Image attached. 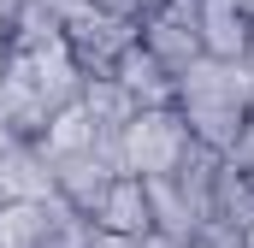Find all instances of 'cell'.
I'll return each mask as SVG.
<instances>
[{
    "label": "cell",
    "mask_w": 254,
    "mask_h": 248,
    "mask_svg": "<svg viewBox=\"0 0 254 248\" xmlns=\"http://www.w3.org/2000/svg\"><path fill=\"white\" fill-rule=\"evenodd\" d=\"M178 119L190 124V142L231 160L243 124H249V107H254V83L243 77V65H225V60H201L178 77Z\"/></svg>",
    "instance_id": "6da1fadb"
},
{
    "label": "cell",
    "mask_w": 254,
    "mask_h": 248,
    "mask_svg": "<svg viewBox=\"0 0 254 248\" xmlns=\"http://www.w3.org/2000/svg\"><path fill=\"white\" fill-rule=\"evenodd\" d=\"M190 124L178 119V107H142L136 119L119 130V172L130 178H172L190 154Z\"/></svg>",
    "instance_id": "7a4b0ae2"
},
{
    "label": "cell",
    "mask_w": 254,
    "mask_h": 248,
    "mask_svg": "<svg viewBox=\"0 0 254 248\" xmlns=\"http://www.w3.org/2000/svg\"><path fill=\"white\" fill-rule=\"evenodd\" d=\"M195 18H201V0H160V6L142 18V48L166 65L172 77H184V71L201 60V30H195Z\"/></svg>",
    "instance_id": "3957f363"
},
{
    "label": "cell",
    "mask_w": 254,
    "mask_h": 248,
    "mask_svg": "<svg viewBox=\"0 0 254 248\" xmlns=\"http://www.w3.org/2000/svg\"><path fill=\"white\" fill-rule=\"evenodd\" d=\"M142 42V24H130L119 12H107V6H95L89 18H77L71 30H65V48H71V60L83 65V77H107L125 48Z\"/></svg>",
    "instance_id": "277c9868"
},
{
    "label": "cell",
    "mask_w": 254,
    "mask_h": 248,
    "mask_svg": "<svg viewBox=\"0 0 254 248\" xmlns=\"http://www.w3.org/2000/svg\"><path fill=\"white\" fill-rule=\"evenodd\" d=\"M119 178V136H101L89 154H65L54 160V195L65 207H77L83 219L95 213V201L107 195V184Z\"/></svg>",
    "instance_id": "5b68a950"
},
{
    "label": "cell",
    "mask_w": 254,
    "mask_h": 248,
    "mask_svg": "<svg viewBox=\"0 0 254 248\" xmlns=\"http://www.w3.org/2000/svg\"><path fill=\"white\" fill-rule=\"evenodd\" d=\"M48 119H54V107L36 95V83H30L24 60L6 54V65H0V130H6L12 142H42Z\"/></svg>",
    "instance_id": "8992f818"
},
{
    "label": "cell",
    "mask_w": 254,
    "mask_h": 248,
    "mask_svg": "<svg viewBox=\"0 0 254 248\" xmlns=\"http://www.w3.org/2000/svg\"><path fill=\"white\" fill-rule=\"evenodd\" d=\"M89 225H95V231H107V237L142 243V237L154 231V219H148V184H142V178H130V172H119V178L107 184V195L95 201Z\"/></svg>",
    "instance_id": "52a82bcc"
},
{
    "label": "cell",
    "mask_w": 254,
    "mask_h": 248,
    "mask_svg": "<svg viewBox=\"0 0 254 248\" xmlns=\"http://www.w3.org/2000/svg\"><path fill=\"white\" fill-rule=\"evenodd\" d=\"M107 77L125 89L136 107H172V101H178V77L154 60L142 42H136V48H125V54H119V65H113Z\"/></svg>",
    "instance_id": "ba28073f"
},
{
    "label": "cell",
    "mask_w": 254,
    "mask_h": 248,
    "mask_svg": "<svg viewBox=\"0 0 254 248\" xmlns=\"http://www.w3.org/2000/svg\"><path fill=\"white\" fill-rule=\"evenodd\" d=\"M24 60V71H30V83H36V95L60 113V107H71L77 95H83V65L71 60V48L65 42H54V48H42V54H18Z\"/></svg>",
    "instance_id": "9c48e42d"
},
{
    "label": "cell",
    "mask_w": 254,
    "mask_h": 248,
    "mask_svg": "<svg viewBox=\"0 0 254 248\" xmlns=\"http://www.w3.org/2000/svg\"><path fill=\"white\" fill-rule=\"evenodd\" d=\"M0 195L6 201H54V160L36 142H12L0 160Z\"/></svg>",
    "instance_id": "30bf717a"
},
{
    "label": "cell",
    "mask_w": 254,
    "mask_h": 248,
    "mask_svg": "<svg viewBox=\"0 0 254 248\" xmlns=\"http://www.w3.org/2000/svg\"><path fill=\"white\" fill-rule=\"evenodd\" d=\"M195 30H201V54H207V60L237 65V60H243V42H249L254 24H249V12H243L237 0H201Z\"/></svg>",
    "instance_id": "8fae6325"
},
{
    "label": "cell",
    "mask_w": 254,
    "mask_h": 248,
    "mask_svg": "<svg viewBox=\"0 0 254 248\" xmlns=\"http://www.w3.org/2000/svg\"><path fill=\"white\" fill-rule=\"evenodd\" d=\"M148 219H154V237H172V243L184 248L201 237V213H195V201L178 189V178H148Z\"/></svg>",
    "instance_id": "7c38bea8"
},
{
    "label": "cell",
    "mask_w": 254,
    "mask_h": 248,
    "mask_svg": "<svg viewBox=\"0 0 254 248\" xmlns=\"http://www.w3.org/2000/svg\"><path fill=\"white\" fill-rule=\"evenodd\" d=\"M65 42V24L42 6V0H12V24H6V54H42Z\"/></svg>",
    "instance_id": "4fadbf2b"
},
{
    "label": "cell",
    "mask_w": 254,
    "mask_h": 248,
    "mask_svg": "<svg viewBox=\"0 0 254 248\" xmlns=\"http://www.w3.org/2000/svg\"><path fill=\"white\" fill-rule=\"evenodd\" d=\"M77 107L95 119V130H101V136H119V130H125L136 113H142V107L130 101V95L113 83V77H83V95H77Z\"/></svg>",
    "instance_id": "5bb4252c"
},
{
    "label": "cell",
    "mask_w": 254,
    "mask_h": 248,
    "mask_svg": "<svg viewBox=\"0 0 254 248\" xmlns=\"http://www.w3.org/2000/svg\"><path fill=\"white\" fill-rule=\"evenodd\" d=\"M95 142H101L95 119H89V113L71 101V107H60V113L48 119V130H42V142H36V148H42L48 160H65V154H89Z\"/></svg>",
    "instance_id": "9a60e30c"
},
{
    "label": "cell",
    "mask_w": 254,
    "mask_h": 248,
    "mask_svg": "<svg viewBox=\"0 0 254 248\" xmlns=\"http://www.w3.org/2000/svg\"><path fill=\"white\" fill-rule=\"evenodd\" d=\"M0 248H48V201H6Z\"/></svg>",
    "instance_id": "2e32d148"
},
{
    "label": "cell",
    "mask_w": 254,
    "mask_h": 248,
    "mask_svg": "<svg viewBox=\"0 0 254 248\" xmlns=\"http://www.w3.org/2000/svg\"><path fill=\"white\" fill-rule=\"evenodd\" d=\"M42 6H48V12H54V18H60L65 30H71V24H77V18H89V12H95V6H101V0H42Z\"/></svg>",
    "instance_id": "e0dca14e"
},
{
    "label": "cell",
    "mask_w": 254,
    "mask_h": 248,
    "mask_svg": "<svg viewBox=\"0 0 254 248\" xmlns=\"http://www.w3.org/2000/svg\"><path fill=\"white\" fill-rule=\"evenodd\" d=\"M231 166H237V172H254V107H249V124H243L237 148H231Z\"/></svg>",
    "instance_id": "ac0fdd59"
},
{
    "label": "cell",
    "mask_w": 254,
    "mask_h": 248,
    "mask_svg": "<svg viewBox=\"0 0 254 248\" xmlns=\"http://www.w3.org/2000/svg\"><path fill=\"white\" fill-rule=\"evenodd\" d=\"M101 6H107V12H119V18H130V24H142L160 0H101Z\"/></svg>",
    "instance_id": "d6986e66"
},
{
    "label": "cell",
    "mask_w": 254,
    "mask_h": 248,
    "mask_svg": "<svg viewBox=\"0 0 254 248\" xmlns=\"http://www.w3.org/2000/svg\"><path fill=\"white\" fill-rule=\"evenodd\" d=\"M89 248H136V243H125V237H107V231H95V237H89Z\"/></svg>",
    "instance_id": "ffe728a7"
},
{
    "label": "cell",
    "mask_w": 254,
    "mask_h": 248,
    "mask_svg": "<svg viewBox=\"0 0 254 248\" xmlns=\"http://www.w3.org/2000/svg\"><path fill=\"white\" fill-rule=\"evenodd\" d=\"M136 248H178V243H172V237H154V231H148V237H142Z\"/></svg>",
    "instance_id": "44dd1931"
},
{
    "label": "cell",
    "mask_w": 254,
    "mask_h": 248,
    "mask_svg": "<svg viewBox=\"0 0 254 248\" xmlns=\"http://www.w3.org/2000/svg\"><path fill=\"white\" fill-rule=\"evenodd\" d=\"M6 24H12V6L0 0V54H6Z\"/></svg>",
    "instance_id": "7402d4cb"
},
{
    "label": "cell",
    "mask_w": 254,
    "mask_h": 248,
    "mask_svg": "<svg viewBox=\"0 0 254 248\" xmlns=\"http://www.w3.org/2000/svg\"><path fill=\"white\" fill-rule=\"evenodd\" d=\"M243 248H254V225H243Z\"/></svg>",
    "instance_id": "603a6c76"
},
{
    "label": "cell",
    "mask_w": 254,
    "mask_h": 248,
    "mask_svg": "<svg viewBox=\"0 0 254 248\" xmlns=\"http://www.w3.org/2000/svg\"><path fill=\"white\" fill-rule=\"evenodd\" d=\"M6 148H12V136H6V130H0V160H6Z\"/></svg>",
    "instance_id": "cb8c5ba5"
},
{
    "label": "cell",
    "mask_w": 254,
    "mask_h": 248,
    "mask_svg": "<svg viewBox=\"0 0 254 248\" xmlns=\"http://www.w3.org/2000/svg\"><path fill=\"white\" fill-rule=\"evenodd\" d=\"M237 6H243V12H249V24H254V0H237Z\"/></svg>",
    "instance_id": "d4e9b609"
},
{
    "label": "cell",
    "mask_w": 254,
    "mask_h": 248,
    "mask_svg": "<svg viewBox=\"0 0 254 248\" xmlns=\"http://www.w3.org/2000/svg\"><path fill=\"white\" fill-rule=\"evenodd\" d=\"M184 248H207V243H201V237H195V243H184Z\"/></svg>",
    "instance_id": "484cf974"
},
{
    "label": "cell",
    "mask_w": 254,
    "mask_h": 248,
    "mask_svg": "<svg viewBox=\"0 0 254 248\" xmlns=\"http://www.w3.org/2000/svg\"><path fill=\"white\" fill-rule=\"evenodd\" d=\"M0 207H6V195H0Z\"/></svg>",
    "instance_id": "4316f807"
},
{
    "label": "cell",
    "mask_w": 254,
    "mask_h": 248,
    "mask_svg": "<svg viewBox=\"0 0 254 248\" xmlns=\"http://www.w3.org/2000/svg\"><path fill=\"white\" fill-rule=\"evenodd\" d=\"M0 65H6V54H0Z\"/></svg>",
    "instance_id": "83f0119b"
},
{
    "label": "cell",
    "mask_w": 254,
    "mask_h": 248,
    "mask_svg": "<svg viewBox=\"0 0 254 248\" xmlns=\"http://www.w3.org/2000/svg\"><path fill=\"white\" fill-rule=\"evenodd\" d=\"M6 6H12V0H6Z\"/></svg>",
    "instance_id": "f1b7e54d"
}]
</instances>
